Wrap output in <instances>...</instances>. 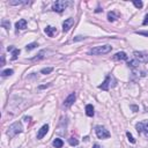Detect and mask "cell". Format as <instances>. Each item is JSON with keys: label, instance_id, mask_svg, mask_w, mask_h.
Masks as SVG:
<instances>
[{"label": "cell", "instance_id": "obj_1", "mask_svg": "<svg viewBox=\"0 0 148 148\" xmlns=\"http://www.w3.org/2000/svg\"><path fill=\"white\" fill-rule=\"evenodd\" d=\"M23 130L22 127V124H21L20 122H16L14 123V124H12L11 126L8 127V131H7V134H8L9 138H13V136H15L16 134L21 133Z\"/></svg>", "mask_w": 148, "mask_h": 148}, {"label": "cell", "instance_id": "obj_2", "mask_svg": "<svg viewBox=\"0 0 148 148\" xmlns=\"http://www.w3.org/2000/svg\"><path fill=\"white\" fill-rule=\"evenodd\" d=\"M111 45H102V46H95V48L90 49L89 54H105L111 51Z\"/></svg>", "mask_w": 148, "mask_h": 148}, {"label": "cell", "instance_id": "obj_3", "mask_svg": "<svg viewBox=\"0 0 148 148\" xmlns=\"http://www.w3.org/2000/svg\"><path fill=\"white\" fill-rule=\"evenodd\" d=\"M95 132H96L97 138H99V139H108V138H110V135H111L110 132L103 126H96L95 127Z\"/></svg>", "mask_w": 148, "mask_h": 148}, {"label": "cell", "instance_id": "obj_4", "mask_svg": "<svg viewBox=\"0 0 148 148\" xmlns=\"http://www.w3.org/2000/svg\"><path fill=\"white\" fill-rule=\"evenodd\" d=\"M67 6H68V1H64V0H58V1H55L54 4H53L52 9H53L54 12L61 13V12H64L65 9L67 8Z\"/></svg>", "mask_w": 148, "mask_h": 148}, {"label": "cell", "instance_id": "obj_5", "mask_svg": "<svg viewBox=\"0 0 148 148\" xmlns=\"http://www.w3.org/2000/svg\"><path fill=\"white\" fill-rule=\"evenodd\" d=\"M111 80H113V76L112 75H108L105 78V80L102 82V85H99L98 86V88L99 89H102V90H109V88H110V85H111Z\"/></svg>", "mask_w": 148, "mask_h": 148}, {"label": "cell", "instance_id": "obj_6", "mask_svg": "<svg viewBox=\"0 0 148 148\" xmlns=\"http://www.w3.org/2000/svg\"><path fill=\"white\" fill-rule=\"evenodd\" d=\"M134 54V58H135V60H138L139 62H148V54H146V53L143 52H138V51H135V52L133 53Z\"/></svg>", "mask_w": 148, "mask_h": 148}, {"label": "cell", "instance_id": "obj_7", "mask_svg": "<svg viewBox=\"0 0 148 148\" xmlns=\"http://www.w3.org/2000/svg\"><path fill=\"white\" fill-rule=\"evenodd\" d=\"M73 24H74V18H72V17L66 18V20L64 21V23H62V31L67 32L72 27H73Z\"/></svg>", "mask_w": 148, "mask_h": 148}, {"label": "cell", "instance_id": "obj_8", "mask_svg": "<svg viewBox=\"0 0 148 148\" xmlns=\"http://www.w3.org/2000/svg\"><path fill=\"white\" fill-rule=\"evenodd\" d=\"M75 92H72V94H69L68 96H67V98L65 99V102H64V105L65 106H67V108H68V106H71L72 104L74 103V101H75Z\"/></svg>", "mask_w": 148, "mask_h": 148}, {"label": "cell", "instance_id": "obj_9", "mask_svg": "<svg viewBox=\"0 0 148 148\" xmlns=\"http://www.w3.org/2000/svg\"><path fill=\"white\" fill-rule=\"evenodd\" d=\"M48 131H49V125L48 124L43 125V126L41 127V130L38 131V133H37V139H42L46 133H48Z\"/></svg>", "mask_w": 148, "mask_h": 148}, {"label": "cell", "instance_id": "obj_10", "mask_svg": "<svg viewBox=\"0 0 148 148\" xmlns=\"http://www.w3.org/2000/svg\"><path fill=\"white\" fill-rule=\"evenodd\" d=\"M7 50L12 51V60H16V59H17L18 54H20V49H15V48H13V46H8V48H7Z\"/></svg>", "mask_w": 148, "mask_h": 148}, {"label": "cell", "instance_id": "obj_11", "mask_svg": "<svg viewBox=\"0 0 148 148\" xmlns=\"http://www.w3.org/2000/svg\"><path fill=\"white\" fill-rule=\"evenodd\" d=\"M15 27H16V29H20V30H23V29H25L27 28V21L24 20V18H21V20H18L17 22L15 23Z\"/></svg>", "mask_w": 148, "mask_h": 148}, {"label": "cell", "instance_id": "obj_12", "mask_svg": "<svg viewBox=\"0 0 148 148\" xmlns=\"http://www.w3.org/2000/svg\"><path fill=\"white\" fill-rule=\"evenodd\" d=\"M44 31H45V34L48 35L49 37H53L54 36V34L57 32V30H55V28H53V27H46L45 29H44Z\"/></svg>", "mask_w": 148, "mask_h": 148}, {"label": "cell", "instance_id": "obj_13", "mask_svg": "<svg viewBox=\"0 0 148 148\" xmlns=\"http://www.w3.org/2000/svg\"><path fill=\"white\" fill-rule=\"evenodd\" d=\"M94 106L91 105V104H87L86 105V115L88 116V117H92L94 116Z\"/></svg>", "mask_w": 148, "mask_h": 148}, {"label": "cell", "instance_id": "obj_14", "mask_svg": "<svg viewBox=\"0 0 148 148\" xmlns=\"http://www.w3.org/2000/svg\"><path fill=\"white\" fill-rule=\"evenodd\" d=\"M115 58L116 60H127V54L125 52H118L115 54Z\"/></svg>", "mask_w": 148, "mask_h": 148}, {"label": "cell", "instance_id": "obj_15", "mask_svg": "<svg viewBox=\"0 0 148 148\" xmlns=\"http://www.w3.org/2000/svg\"><path fill=\"white\" fill-rule=\"evenodd\" d=\"M62 145H64V141H62L61 139H54V140H53V146H54L55 148H61Z\"/></svg>", "mask_w": 148, "mask_h": 148}, {"label": "cell", "instance_id": "obj_16", "mask_svg": "<svg viewBox=\"0 0 148 148\" xmlns=\"http://www.w3.org/2000/svg\"><path fill=\"white\" fill-rule=\"evenodd\" d=\"M37 46H38V44H37L36 42H32V43L28 44V45L25 46V50H27V51H31V50H34L35 48H37Z\"/></svg>", "mask_w": 148, "mask_h": 148}, {"label": "cell", "instance_id": "obj_17", "mask_svg": "<svg viewBox=\"0 0 148 148\" xmlns=\"http://www.w3.org/2000/svg\"><path fill=\"white\" fill-rule=\"evenodd\" d=\"M116 18H117V16H116L115 12H109L108 13V20L110 21V22H113Z\"/></svg>", "mask_w": 148, "mask_h": 148}, {"label": "cell", "instance_id": "obj_18", "mask_svg": "<svg viewBox=\"0 0 148 148\" xmlns=\"http://www.w3.org/2000/svg\"><path fill=\"white\" fill-rule=\"evenodd\" d=\"M14 73V71L13 69H5V71H2L1 72V75L2 76H9V75H12V74Z\"/></svg>", "mask_w": 148, "mask_h": 148}, {"label": "cell", "instance_id": "obj_19", "mask_svg": "<svg viewBox=\"0 0 148 148\" xmlns=\"http://www.w3.org/2000/svg\"><path fill=\"white\" fill-rule=\"evenodd\" d=\"M44 54H45V51H41V52L38 53V54L36 55L35 58H32V61H35V60H39V59H42V58H44Z\"/></svg>", "mask_w": 148, "mask_h": 148}, {"label": "cell", "instance_id": "obj_20", "mask_svg": "<svg viewBox=\"0 0 148 148\" xmlns=\"http://www.w3.org/2000/svg\"><path fill=\"white\" fill-rule=\"evenodd\" d=\"M68 142H69V145H71V146H78L79 145V140H78V139H75V138H69Z\"/></svg>", "mask_w": 148, "mask_h": 148}, {"label": "cell", "instance_id": "obj_21", "mask_svg": "<svg viewBox=\"0 0 148 148\" xmlns=\"http://www.w3.org/2000/svg\"><path fill=\"white\" fill-rule=\"evenodd\" d=\"M133 5L136 7V8H141V7L143 6L142 1H140V0H133Z\"/></svg>", "mask_w": 148, "mask_h": 148}, {"label": "cell", "instance_id": "obj_22", "mask_svg": "<svg viewBox=\"0 0 148 148\" xmlns=\"http://www.w3.org/2000/svg\"><path fill=\"white\" fill-rule=\"evenodd\" d=\"M135 128H136V131H138V133H141L142 128H143V123H138V124L135 125Z\"/></svg>", "mask_w": 148, "mask_h": 148}, {"label": "cell", "instance_id": "obj_23", "mask_svg": "<svg viewBox=\"0 0 148 148\" xmlns=\"http://www.w3.org/2000/svg\"><path fill=\"white\" fill-rule=\"evenodd\" d=\"M126 136H127V139H128V141L131 143H135V139L133 138V135H132L130 132H127V133H126Z\"/></svg>", "mask_w": 148, "mask_h": 148}, {"label": "cell", "instance_id": "obj_24", "mask_svg": "<svg viewBox=\"0 0 148 148\" xmlns=\"http://www.w3.org/2000/svg\"><path fill=\"white\" fill-rule=\"evenodd\" d=\"M142 132L145 133V135L148 138V122H147V123H143V128H142Z\"/></svg>", "mask_w": 148, "mask_h": 148}, {"label": "cell", "instance_id": "obj_25", "mask_svg": "<svg viewBox=\"0 0 148 148\" xmlns=\"http://www.w3.org/2000/svg\"><path fill=\"white\" fill-rule=\"evenodd\" d=\"M52 71H53L52 67H48V68H43V69H42L41 73L42 74H49V73H51Z\"/></svg>", "mask_w": 148, "mask_h": 148}, {"label": "cell", "instance_id": "obj_26", "mask_svg": "<svg viewBox=\"0 0 148 148\" xmlns=\"http://www.w3.org/2000/svg\"><path fill=\"white\" fill-rule=\"evenodd\" d=\"M11 5H21V4H28L27 1H9Z\"/></svg>", "mask_w": 148, "mask_h": 148}, {"label": "cell", "instance_id": "obj_27", "mask_svg": "<svg viewBox=\"0 0 148 148\" xmlns=\"http://www.w3.org/2000/svg\"><path fill=\"white\" fill-rule=\"evenodd\" d=\"M135 34L142 35V36H147L148 37V31H135Z\"/></svg>", "mask_w": 148, "mask_h": 148}, {"label": "cell", "instance_id": "obj_28", "mask_svg": "<svg viewBox=\"0 0 148 148\" xmlns=\"http://www.w3.org/2000/svg\"><path fill=\"white\" fill-rule=\"evenodd\" d=\"M142 24H143V25H147V24H148V14L145 16V20H143Z\"/></svg>", "mask_w": 148, "mask_h": 148}, {"label": "cell", "instance_id": "obj_29", "mask_svg": "<svg viewBox=\"0 0 148 148\" xmlns=\"http://www.w3.org/2000/svg\"><path fill=\"white\" fill-rule=\"evenodd\" d=\"M2 25H4V27H7V28H8L9 25H11V23H9L8 21H4V22H2Z\"/></svg>", "mask_w": 148, "mask_h": 148}, {"label": "cell", "instance_id": "obj_30", "mask_svg": "<svg viewBox=\"0 0 148 148\" xmlns=\"http://www.w3.org/2000/svg\"><path fill=\"white\" fill-rule=\"evenodd\" d=\"M131 109L134 111V112H136V111L139 110V108H138V106H136V105H131Z\"/></svg>", "mask_w": 148, "mask_h": 148}, {"label": "cell", "instance_id": "obj_31", "mask_svg": "<svg viewBox=\"0 0 148 148\" xmlns=\"http://www.w3.org/2000/svg\"><path fill=\"white\" fill-rule=\"evenodd\" d=\"M83 38H86V37H82V36H78L76 38H74V42H76V41H80V39H83Z\"/></svg>", "mask_w": 148, "mask_h": 148}, {"label": "cell", "instance_id": "obj_32", "mask_svg": "<svg viewBox=\"0 0 148 148\" xmlns=\"http://www.w3.org/2000/svg\"><path fill=\"white\" fill-rule=\"evenodd\" d=\"M4 65H5V57L2 55L1 57V66H4Z\"/></svg>", "mask_w": 148, "mask_h": 148}, {"label": "cell", "instance_id": "obj_33", "mask_svg": "<svg viewBox=\"0 0 148 148\" xmlns=\"http://www.w3.org/2000/svg\"><path fill=\"white\" fill-rule=\"evenodd\" d=\"M49 86H50V85H45V86H39V89H44V88H46V87H49Z\"/></svg>", "mask_w": 148, "mask_h": 148}, {"label": "cell", "instance_id": "obj_34", "mask_svg": "<svg viewBox=\"0 0 148 148\" xmlns=\"http://www.w3.org/2000/svg\"><path fill=\"white\" fill-rule=\"evenodd\" d=\"M92 148H102V147H101V146H99V145H97V143H95V145H94V147H92Z\"/></svg>", "mask_w": 148, "mask_h": 148}]
</instances>
